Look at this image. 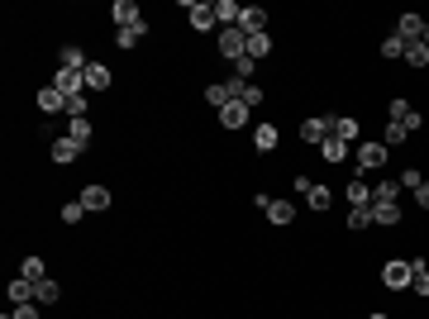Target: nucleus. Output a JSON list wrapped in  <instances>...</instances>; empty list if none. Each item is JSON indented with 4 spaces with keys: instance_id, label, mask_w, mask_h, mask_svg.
Returning <instances> with one entry per match:
<instances>
[{
    "instance_id": "f257e3e1",
    "label": "nucleus",
    "mask_w": 429,
    "mask_h": 319,
    "mask_svg": "<svg viewBox=\"0 0 429 319\" xmlns=\"http://www.w3.org/2000/svg\"><path fill=\"white\" fill-rule=\"evenodd\" d=\"M187 20L196 34H219V20H214V5H205V0H191L187 5Z\"/></svg>"
},
{
    "instance_id": "f03ea898",
    "label": "nucleus",
    "mask_w": 429,
    "mask_h": 319,
    "mask_svg": "<svg viewBox=\"0 0 429 319\" xmlns=\"http://www.w3.org/2000/svg\"><path fill=\"white\" fill-rule=\"evenodd\" d=\"M214 43H219V53L229 57V62H239L243 48H248V34H243V29H219V34H214Z\"/></svg>"
},
{
    "instance_id": "7ed1b4c3",
    "label": "nucleus",
    "mask_w": 429,
    "mask_h": 319,
    "mask_svg": "<svg viewBox=\"0 0 429 319\" xmlns=\"http://www.w3.org/2000/svg\"><path fill=\"white\" fill-rule=\"evenodd\" d=\"M386 119H391V124H405V133H410V129H420V124H425V114H420V110L410 105V101H401V96L391 101V110H386Z\"/></svg>"
},
{
    "instance_id": "20e7f679",
    "label": "nucleus",
    "mask_w": 429,
    "mask_h": 319,
    "mask_svg": "<svg viewBox=\"0 0 429 319\" xmlns=\"http://www.w3.org/2000/svg\"><path fill=\"white\" fill-rule=\"evenodd\" d=\"M386 143H358V167L353 172H377V167H386Z\"/></svg>"
},
{
    "instance_id": "39448f33",
    "label": "nucleus",
    "mask_w": 429,
    "mask_h": 319,
    "mask_svg": "<svg viewBox=\"0 0 429 319\" xmlns=\"http://www.w3.org/2000/svg\"><path fill=\"white\" fill-rule=\"evenodd\" d=\"M110 15H115V29H134V24H143V10H138V0H115V5H110Z\"/></svg>"
},
{
    "instance_id": "423d86ee",
    "label": "nucleus",
    "mask_w": 429,
    "mask_h": 319,
    "mask_svg": "<svg viewBox=\"0 0 429 319\" xmlns=\"http://www.w3.org/2000/svg\"><path fill=\"white\" fill-rule=\"evenodd\" d=\"M296 191L305 195V205H310V210H329V186H315L310 177H296Z\"/></svg>"
},
{
    "instance_id": "0eeeda50",
    "label": "nucleus",
    "mask_w": 429,
    "mask_h": 319,
    "mask_svg": "<svg viewBox=\"0 0 429 319\" xmlns=\"http://www.w3.org/2000/svg\"><path fill=\"white\" fill-rule=\"evenodd\" d=\"M329 133H334V119H324V114H315V119H305V124H300V138H305L310 148H320Z\"/></svg>"
},
{
    "instance_id": "6e6552de",
    "label": "nucleus",
    "mask_w": 429,
    "mask_h": 319,
    "mask_svg": "<svg viewBox=\"0 0 429 319\" xmlns=\"http://www.w3.org/2000/svg\"><path fill=\"white\" fill-rule=\"evenodd\" d=\"M381 286H391V291H401V286H410V262H401V258H391V262L381 267Z\"/></svg>"
},
{
    "instance_id": "1a4fd4ad",
    "label": "nucleus",
    "mask_w": 429,
    "mask_h": 319,
    "mask_svg": "<svg viewBox=\"0 0 429 319\" xmlns=\"http://www.w3.org/2000/svg\"><path fill=\"white\" fill-rule=\"evenodd\" d=\"M53 86L62 91V96H81V91H86V72H72V67H57Z\"/></svg>"
},
{
    "instance_id": "9d476101",
    "label": "nucleus",
    "mask_w": 429,
    "mask_h": 319,
    "mask_svg": "<svg viewBox=\"0 0 429 319\" xmlns=\"http://www.w3.org/2000/svg\"><path fill=\"white\" fill-rule=\"evenodd\" d=\"M239 29L243 34H268V10H263V5H243Z\"/></svg>"
},
{
    "instance_id": "9b49d317",
    "label": "nucleus",
    "mask_w": 429,
    "mask_h": 319,
    "mask_svg": "<svg viewBox=\"0 0 429 319\" xmlns=\"http://www.w3.org/2000/svg\"><path fill=\"white\" fill-rule=\"evenodd\" d=\"M48 153H53V162H62V167L81 158V148H77V143H72V138H67V133H53V143H48Z\"/></svg>"
},
{
    "instance_id": "f8f14e48",
    "label": "nucleus",
    "mask_w": 429,
    "mask_h": 319,
    "mask_svg": "<svg viewBox=\"0 0 429 319\" xmlns=\"http://www.w3.org/2000/svg\"><path fill=\"white\" fill-rule=\"evenodd\" d=\"M396 38H405V43L425 38V15H401V20H396Z\"/></svg>"
},
{
    "instance_id": "ddd939ff",
    "label": "nucleus",
    "mask_w": 429,
    "mask_h": 319,
    "mask_svg": "<svg viewBox=\"0 0 429 319\" xmlns=\"http://www.w3.org/2000/svg\"><path fill=\"white\" fill-rule=\"evenodd\" d=\"M248 114H253V110L243 105V101H229V105L219 110V124H224V129H243V124H248Z\"/></svg>"
},
{
    "instance_id": "4468645a",
    "label": "nucleus",
    "mask_w": 429,
    "mask_h": 319,
    "mask_svg": "<svg viewBox=\"0 0 429 319\" xmlns=\"http://www.w3.org/2000/svg\"><path fill=\"white\" fill-rule=\"evenodd\" d=\"M148 38V24H134V29H115V48L119 53H129V48H138Z\"/></svg>"
},
{
    "instance_id": "2eb2a0df",
    "label": "nucleus",
    "mask_w": 429,
    "mask_h": 319,
    "mask_svg": "<svg viewBox=\"0 0 429 319\" xmlns=\"http://www.w3.org/2000/svg\"><path fill=\"white\" fill-rule=\"evenodd\" d=\"M349 153H353V148L344 143V138H334V133L320 143V158H324V162H349Z\"/></svg>"
},
{
    "instance_id": "dca6fc26",
    "label": "nucleus",
    "mask_w": 429,
    "mask_h": 319,
    "mask_svg": "<svg viewBox=\"0 0 429 319\" xmlns=\"http://www.w3.org/2000/svg\"><path fill=\"white\" fill-rule=\"evenodd\" d=\"M81 205H86L91 214L110 210V191H106V186H86V191H81Z\"/></svg>"
},
{
    "instance_id": "f3484780",
    "label": "nucleus",
    "mask_w": 429,
    "mask_h": 319,
    "mask_svg": "<svg viewBox=\"0 0 429 319\" xmlns=\"http://www.w3.org/2000/svg\"><path fill=\"white\" fill-rule=\"evenodd\" d=\"M57 67H72V72H86L91 62H86V53H81L77 43H67V48H57Z\"/></svg>"
},
{
    "instance_id": "a211bd4d",
    "label": "nucleus",
    "mask_w": 429,
    "mask_h": 319,
    "mask_svg": "<svg viewBox=\"0 0 429 319\" xmlns=\"http://www.w3.org/2000/svg\"><path fill=\"white\" fill-rule=\"evenodd\" d=\"M38 110H43V114H57V110H67V96H62L57 86H43V91H38Z\"/></svg>"
},
{
    "instance_id": "6ab92c4d",
    "label": "nucleus",
    "mask_w": 429,
    "mask_h": 319,
    "mask_svg": "<svg viewBox=\"0 0 429 319\" xmlns=\"http://www.w3.org/2000/svg\"><path fill=\"white\" fill-rule=\"evenodd\" d=\"M239 5L234 0H214V20H219V29H239Z\"/></svg>"
},
{
    "instance_id": "aec40b11",
    "label": "nucleus",
    "mask_w": 429,
    "mask_h": 319,
    "mask_svg": "<svg viewBox=\"0 0 429 319\" xmlns=\"http://www.w3.org/2000/svg\"><path fill=\"white\" fill-rule=\"evenodd\" d=\"M67 138L86 153V148H91V119H67Z\"/></svg>"
},
{
    "instance_id": "412c9836",
    "label": "nucleus",
    "mask_w": 429,
    "mask_h": 319,
    "mask_svg": "<svg viewBox=\"0 0 429 319\" xmlns=\"http://www.w3.org/2000/svg\"><path fill=\"white\" fill-rule=\"evenodd\" d=\"M57 295H62L57 281H48V276H43V281H34V305H57Z\"/></svg>"
},
{
    "instance_id": "4be33fe9",
    "label": "nucleus",
    "mask_w": 429,
    "mask_h": 319,
    "mask_svg": "<svg viewBox=\"0 0 429 319\" xmlns=\"http://www.w3.org/2000/svg\"><path fill=\"white\" fill-rule=\"evenodd\" d=\"M410 286H415V295H429V267H425V258H410Z\"/></svg>"
},
{
    "instance_id": "5701e85b",
    "label": "nucleus",
    "mask_w": 429,
    "mask_h": 319,
    "mask_svg": "<svg viewBox=\"0 0 429 319\" xmlns=\"http://www.w3.org/2000/svg\"><path fill=\"white\" fill-rule=\"evenodd\" d=\"M268 53H272V34H248L243 57H253V62H258V57H268Z\"/></svg>"
},
{
    "instance_id": "b1692460",
    "label": "nucleus",
    "mask_w": 429,
    "mask_h": 319,
    "mask_svg": "<svg viewBox=\"0 0 429 319\" xmlns=\"http://www.w3.org/2000/svg\"><path fill=\"white\" fill-rule=\"evenodd\" d=\"M396 195H401V181H377L372 186V205H396Z\"/></svg>"
},
{
    "instance_id": "393cba45",
    "label": "nucleus",
    "mask_w": 429,
    "mask_h": 319,
    "mask_svg": "<svg viewBox=\"0 0 429 319\" xmlns=\"http://www.w3.org/2000/svg\"><path fill=\"white\" fill-rule=\"evenodd\" d=\"M10 305H15V310H20V305H34V281H24V276L10 281Z\"/></svg>"
},
{
    "instance_id": "a878e982",
    "label": "nucleus",
    "mask_w": 429,
    "mask_h": 319,
    "mask_svg": "<svg viewBox=\"0 0 429 319\" xmlns=\"http://www.w3.org/2000/svg\"><path fill=\"white\" fill-rule=\"evenodd\" d=\"M205 101H210L214 110H224L229 101H234V91H229V81H214V86H205Z\"/></svg>"
},
{
    "instance_id": "bb28decb",
    "label": "nucleus",
    "mask_w": 429,
    "mask_h": 319,
    "mask_svg": "<svg viewBox=\"0 0 429 319\" xmlns=\"http://www.w3.org/2000/svg\"><path fill=\"white\" fill-rule=\"evenodd\" d=\"M86 86H91V91H106L110 86V67L106 62H91V67H86Z\"/></svg>"
},
{
    "instance_id": "cd10ccee",
    "label": "nucleus",
    "mask_w": 429,
    "mask_h": 319,
    "mask_svg": "<svg viewBox=\"0 0 429 319\" xmlns=\"http://www.w3.org/2000/svg\"><path fill=\"white\" fill-rule=\"evenodd\" d=\"M405 62H410V67H429V43H425V38L405 43Z\"/></svg>"
},
{
    "instance_id": "c85d7f7f",
    "label": "nucleus",
    "mask_w": 429,
    "mask_h": 319,
    "mask_svg": "<svg viewBox=\"0 0 429 319\" xmlns=\"http://www.w3.org/2000/svg\"><path fill=\"white\" fill-rule=\"evenodd\" d=\"M263 214H268L272 224H291V219H296V205H286V200H272Z\"/></svg>"
},
{
    "instance_id": "c756f323",
    "label": "nucleus",
    "mask_w": 429,
    "mask_h": 319,
    "mask_svg": "<svg viewBox=\"0 0 429 319\" xmlns=\"http://www.w3.org/2000/svg\"><path fill=\"white\" fill-rule=\"evenodd\" d=\"M349 229H353V234L372 229V205H358V210H349Z\"/></svg>"
},
{
    "instance_id": "7c9ffc66",
    "label": "nucleus",
    "mask_w": 429,
    "mask_h": 319,
    "mask_svg": "<svg viewBox=\"0 0 429 319\" xmlns=\"http://www.w3.org/2000/svg\"><path fill=\"white\" fill-rule=\"evenodd\" d=\"M349 205L358 210V205H372V186L368 181H349Z\"/></svg>"
},
{
    "instance_id": "2f4dec72",
    "label": "nucleus",
    "mask_w": 429,
    "mask_h": 319,
    "mask_svg": "<svg viewBox=\"0 0 429 319\" xmlns=\"http://www.w3.org/2000/svg\"><path fill=\"white\" fill-rule=\"evenodd\" d=\"M372 224H401V205H372Z\"/></svg>"
},
{
    "instance_id": "473e14b6",
    "label": "nucleus",
    "mask_w": 429,
    "mask_h": 319,
    "mask_svg": "<svg viewBox=\"0 0 429 319\" xmlns=\"http://www.w3.org/2000/svg\"><path fill=\"white\" fill-rule=\"evenodd\" d=\"M334 138H344V143H358V119H349V114H344V119H334Z\"/></svg>"
},
{
    "instance_id": "72a5a7b5",
    "label": "nucleus",
    "mask_w": 429,
    "mask_h": 319,
    "mask_svg": "<svg viewBox=\"0 0 429 319\" xmlns=\"http://www.w3.org/2000/svg\"><path fill=\"white\" fill-rule=\"evenodd\" d=\"M20 276H24V281H43V276H48V267H43V258H24V267H20Z\"/></svg>"
},
{
    "instance_id": "f704fd0d",
    "label": "nucleus",
    "mask_w": 429,
    "mask_h": 319,
    "mask_svg": "<svg viewBox=\"0 0 429 319\" xmlns=\"http://www.w3.org/2000/svg\"><path fill=\"white\" fill-rule=\"evenodd\" d=\"M253 143H258V153H272V148H277V129H272V124H258Z\"/></svg>"
},
{
    "instance_id": "c9c22d12",
    "label": "nucleus",
    "mask_w": 429,
    "mask_h": 319,
    "mask_svg": "<svg viewBox=\"0 0 429 319\" xmlns=\"http://www.w3.org/2000/svg\"><path fill=\"white\" fill-rule=\"evenodd\" d=\"M405 138H410V133H405V124H391V119H386V129H381V143H386V148H396V143H405Z\"/></svg>"
},
{
    "instance_id": "e433bc0d",
    "label": "nucleus",
    "mask_w": 429,
    "mask_h": 319,
    "mask_svg": "<svg viewBox=\"0 0 429 319\" xmlns=\"http://www.w3.org/2000/svg\"><path fill=\"white\" fill-rule=\"evenodd\" d=\"M381 57H405V38L386 34V38H381Z\"/></svg>"
},
{
    "instance_id": "4c0bfd02",
    "label": "nucleus",
    "mask_w": 429,
    "mask_h": 319,
    "mask_svg": "<svg viewBox=\"0 0 429 319\" xmlns=\"http://www.w3.org/2000/svg\"><path fill=\"white\" fill-rule=\"evenodd\" d=\"M253 67H258L253 57H239V62H234V72H229V81H253Z\"/></svg>"
},
{
    "instance_id": "58836bf2",
    "label": "nucleus",
    "mask_w": 429,
    "mask_h": 319,
    "mask_svg": "<svg viewBox=\"0 0 429 319\" xmlns=\"http://www.w3.org/2000/svg\"><path fill=\"white\" fill-rule=\"evenodd\" d=\"M420 186H425L420 167H405V172H401V191H420Z\"/></svg>"
},
{
    "instance_id": "ea45409f",
    "label": "nucleus",
    "mask_w": 429,
    "mask_h": 319,
    "mask_svg": "<svg viewBox=\"0 0 429 319\" xmlns=\"http://www.w3.org/2000/svg\"><path fill=\"white\" fill-rule=\"evenodd\" d=\"M67 119H86V96H67Z\"/></svg>"
},
{
    "instance_id": "a19ab883",
    "label": "nucleus",
    "mask_w": 429,
    "mask_h": 319,
    "mask_svg": "<svg viewBox=\"0 0 429 319\" xmlns=\"http://www.w3.org/2000/svg\"><path fill=\"white\" fill-rule=\"evenodd\" d=\"M81 214H86V205H81V200H72V205H62V224H77Z\"/></svg>"
},
{
    "instance_id": "79ce46f5",
    "label": "nucleus",
    "mask_w": 429,
    "mask_h": 319,
    "mask_svg": "<svg viewBox=\"0 0 429 319\" xmlns=\"http://www.w3.org/2000/svg\"><path fill=\"white\" fill-rule=\"evenodd\" d=\"M38 310H43V305H20V310H10V315L15 319H38Z\"/></svg>"
},
{
    "instance_id": "37998d69",
    "label": "nucleus",
    "mask_w": 429,
    "mask_h": 319,
    "mask_svg": "<svg viewBox=\"0 0 429 319\" xmlns=\"http://www.w3.org/2000/svg\"><path fill=\"white\" fill-rule=\"evenodd\" d=\"M415 205H425V210H429V181H425L420 191H415Z\"/></svg>"
},
{
    "instance_id": "c03bdc74",
    "label": "nucleus",
    "mask_w": 429,
    "mask_h": 319,
    "mask_svg": "<svg viewBox=\"0 0 429 319\" xmlns=\"http://www.w3.org/2000/svg\"><path fill=\"white\" fill-rule=\"evenodd\" d=\"M425 43H429V20H425Z\"/></svg>"
},
{
    "instance_id": "a18cd8bd",
    "label": "nucleus",
    "mask_w": 429,
    "mask_h": 319,
    "mask_svg": "<svg viewBox=\"0 0 429 319\" xmlns=\"http://www.w3.org/2000/svg\"><path fill=\"white\" fill-rule=\"evenodd\" d=\"M368 319H391V315H368Z\"/></svg>"
},
{
    "instance_id": "49530a36",
    "label": "nucleus",
    "mask_w": 429,
    "mask_h": 319,
    "mask_svg": "<svg viewBox=\"0 0 429 319\" xmlns=\"http://www.w3.org/2000/svg\"><path fill=\"white\" fill-rule=\"evenodd\" d=\"M5 319H15V315H5Z\"/></svg>"
}]
</instances>
